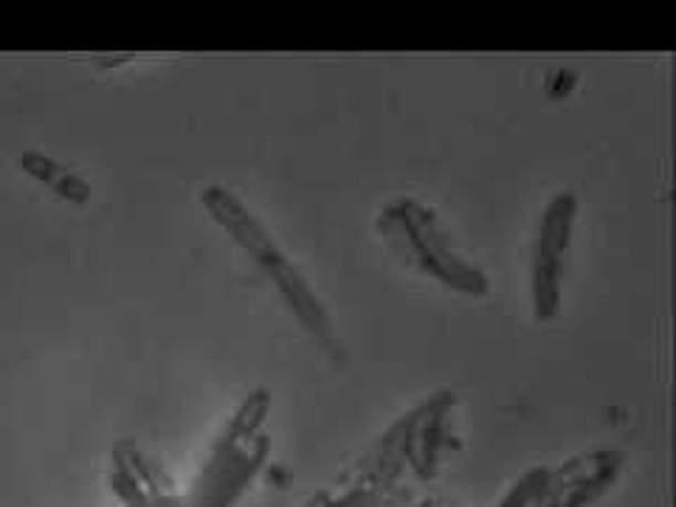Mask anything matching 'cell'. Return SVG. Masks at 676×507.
Segmentation results:
<instances>
[{"mask_svg": "<svg viewBox=\"0 0 676 507\" xmlns=\"http://www.w3.org/2000/svg\"><path fill=\"white\" fill-rule=\"evenodd\" d=\"M265 414V398L260 392L257 401H245L234 414L229 432L214 445L207 471L194 476V488L183 490L181 496H141L138 501H127V507H229L251 476L257 474L265 457L268 440L260 434V423Z\"/></svg>", "mask_w": 676, "mask_h": 507, "instance_id": "6da1fadb", "label": "cell"}, {"mask_svg": "<svg viewBox=\"0 0 676 507\" xmlns=\"http://www.w3.org/2000/svg\"><path fill=\"white\" fill-rule=\"evenodd\" d=\"M203 203H207V209L212 212V218L218 220L223 229H229V232L234 234V240L249 251L251 257L263 265L265 274L274 276L279 294L285 296L291 310L305 321L307 330L325 332L327 319L325 314H321L314 291L307 288V282L302 279V274L294 268V263L282 254L279 245L268 237V232L254 220V214L223 187H209L207 192H203Z\"/></svg>", "mask_w": 676, "mask_h": 507, "instance_id": "7a4b0ae2", "label": "cell"}, {"mask_svg": "<svg viewBox=\"0 0 676 507\" xmlns=\"http://www.w3.org/2000/svg\"><path fill=\"white\" fill-rule=\"evenodd\" d=\"M20 163H23L29 176H34L38 181H43L45 187L54 189L60 198H68V201L76 203L88 201L91 198L88 183L82 181V178H76L74 172H68L65 167H60L56 161H51V158L38 156V152H25V156H20Z\"/></svg>", "mask_w": 676, "mask_h": 507, "instance_id": "3957f363", "label": "cell"}]
</instances>
